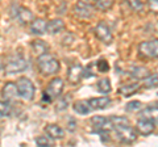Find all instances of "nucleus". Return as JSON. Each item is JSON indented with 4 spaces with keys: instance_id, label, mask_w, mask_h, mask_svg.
Returning <instances> with one entry per match:
<instances>
[{
    "instance_id": "412c9836",
    "label": "nucleus",
    "mask_w": 158,
    "mask_h": 147,
    "mask_svg": "<svg viewBox=\"0 0 158 147\" xmlns=\"http://www.w3.org/2000/svg\"><path fill=\"white\" fill-rule=\"evenodd\" d=\"M31 46H32V50L36 55H41V54H44V53H48V50H49V46L41 40L33 41Z\"/></svg>"
},
{
    "instance_id": "b1692460",
    "label": "nucleus",
    "mask_w": 158,
    "mask_h": 147,
    "mask_svg": "<svg viewBox=\"0 0 158 147\" xmlns=\"http://www.w3.org/2000/svg\"><path fill=\"white\" fill-rule=\"evenodd\" d=\"M129 8L135 12H142L144 11V3L141 0H125Z\"/></svg>"
},
{
    "instance_id": "6ab92c4d",
    "label": "nucleus",
    "mask_w": 158,
    "mask_h": 147,
    "mask_svg": "<svg viewBox=\"0 0 158 147\" xmlns=\"http://www.w3.org/2000/svg\"><path fill=\"white\" fill-rule=\"evenodd\" d=\"M140 88H141V85L138 84V83H129V84L121 85L120 89H118V93L123 96H131V95H135Z\"/></svg>"
},
{
    "instance_id": "cd10ccee",
    "label": "nucleus",
    "mask_w": 158,
    "mask_h": 147,
    "mask_svg": "<svg viewBox=\"0 0 158 147\" xmlns=\"http://www.w3.org/2000/svg\"><path fill=\"white\" fill-rule=\"evenodd\" d=\"M11 114V105L6 101H0V118Z\"/></svg>"
},
{
    "instance_id": "4be33fe9",
    "label": "nucleus",
    "mask_w": 158,
    "mask_h": 147,
    "mask_svg": "<svg viewBox=\"0 0 158 147\" xmlns=\"http://www.w3.org/2000/svg\"><path fill=\"white\" fill-rule=\"evenodd\" d=\"M98 91L99 92H102V93H110L111 89H112V84H111V79H108V77H103V79H100L98 81Z\"/></svg>"
},
{
    "instance_id": "393cba45",
    "label": "nucleus",
    "mask_w": 158,
    "mask_h": 147,
    "mask_svg": "<svg viewBox=\"0 0 158 147\" xmlns=\"http://www.w3.org/2000/svg\"><path fill=\"white\" fill-rule=\"evenodd\" d=\"M113 6V0H95V7L100 11H108Z\"/></svg>"
},
{
    "instance_id": "dca6fc26",
    "label": "nucleus",
    "mask_w": 158,
    "mask_h": 147,
    "mask_svg": "<svg viewBox=\"0 0 158 147\" xmlns=\"http://www.w3.org/2000/svg\"><path fill=\"white\" fill-rule=\"evenodd\" d=\"M31 32L36 36H42L46 33V21L44 18H33L31 21Z\"/></svg>"
},
{
    "instance_id": "f03ea898",
    "label": "nucleus",
    "mask_w": 158,
    "mask_h": 147,
    "mask_svg": "<svg viewBox=\"0 0 158 147\" xmlns=\"http://www.w3.org/2000/svg\"><path fill=\"white\" fill-rule=\"evenodd\" d=\"M37 67L42 75H54L59 71V62L56 57L49 53H44L37 58Z\"/></svg>"
},
{
    "instance_id": "bb28decb",
    "label": "nucleus",
    "mask_w": 158,
    "mask_h": 147,
    "mask_svg": "<svg viewBox=\"0 0 158 147\" xmlns=\"http://www.w3.org/2000/svg\"><path fill=\"white\" fill-rule=\"evenodd\" d=\"M144 80H145V83L142 85H144L145 88H156L157 83H158V75L157 74H154V75H149Z\"/></svg>"
},
{
    "instance_id": "7ed1b4c3",
    "label": "nucleus",
    "mask_w": 158,
    "mask_h": 147,
    "mask_svg": "<svg viewBox=\"0 0 158 147\" xmlns=\"http://www.w3.org/2000/svg\"><path fill=\"white\" fill-rule=\"evenodd\" d=\"M16 87H17V93L20 97H23L24 100L27 101H31L34 99V93H36V88H34V84L32 83L31 79L23 76L20 77L16 83Z\"/></svg>"
},
{
    "instance_id": "aec40b11",
    "label": "nucleus",
    "mask_w": 158,
    "mask_h": 147,
    "mask_svg": "<svg viewBox=\"0 0 158 147\" xmlns=\"http://www.w3.org/2000/svg\"><path fill=\"white\" fill-rule=\"evenodd\" d=\"M73 109L75 113L78 114H82V116H86L91 112L90 106L87 104V100H79V101H75L73 104Z\"/></svg>"
},
{
    "instance_id": "7c9ffc66",
    "label": "nucleus",
    "mask_w": 158,
    "mask_h": 147,
    "mask_svg": "<svg viewBox=\"0 0 158 147\" xmlns=\"http://www.w3.org/2000/svg\"><path fill=\"white\" fill-rule=\"evenodd\" d=\"M69 100H70V96H65L62 100L58 101L56 109H57V110H63V109H66V108H67V101H69Z\"/></svg>"
},
{
    "instance_id": "f8f14e48",
    "label": "nucleus",
    "mask_w": 158,
    "mask_h": 147,
    "mask_svg": "<svg viewBox=\"0 0 158 147\" xmlns=\"http://www.w3.org/2000/svg\"><path fill=\"white\" fill-rule=\"evenodd\" d=\"M87 104L90 106L91 110H102V109H106L112 104V100L107 96H103V97H92V99L87 100Z\"/></svg>"
},
{
    "instance_id": "2f4dec72",
    "label": "nucleus",
    "mask_w": 158,
    "mask_h": 147,
    "mask_svg": "<svg viewBox=\"0 0 158 147\" xmlns=\"http://www.w3.org/2000/svg\"><path fill=\"white\" fill-rule=\"evenodd\" d=\"M148 3H149V8L152 12L157 13V9H158V0H148Z\"/></svg>"
},
{
    "instance_id": "473e14b6",
    "label": "nucleus",
    "mask_w": 158,
    "mask_h": 147,
    "mask_svg": "<svg viewBox=\"0 0 158 147\" xmlns=\"http://www.w3.org/2000/svg\"><path fill=\"white\" fill-rule=\"evenodd\" d=\"M3 67H4V65H3V61H2V58H0V71L3 70Z\"/></svg>"
},
{
    "instance_id": "f257e3e1",
    "label": "nucleus",
    "mask_w": 158,
    "mask_h": 147,
    "mask_svg": "<svg viewBox=\"0 0 158 147\" xmlns=\"http://www.w3.org/2000/svg\"><path fill=\"white\" fill-rule=\"evenodd\" d=\"M111 121H112L113 130L116 131L118 139H120L123 143L131 145V143H133V142H136L138 133L136 131L135 127L131 126V122L127 117L113 116V117H111Z\"/></svg>"
},
{
    "instance_id": "6e6552de",
    "label": "nucleus",
    "mask_w": 158,
    "mask_h": 147,
    "mask_svg": "<svg viewBox=\"0 0 158 147\" xmlns=\"http://www.w3.org/2000/svg\"><path fill=\"white\" fill-rule=\"evenodd\" d=\"M138 51L142 57L150 58V59H156L158 55V42L157 40L152 41H145L138 45Z\"/></svg>"
},
{
    "instance_id": "a878e982",
    "label": "nucleus",
    "mask_w": 158,
    "mask_h": 147,
    "mask_svg": "<svg viewBox=\"0 0 158 147\" xmlns=\"http://www.w3.org/2000/svg\"><path fill=\"white\" fill-rule=\"evenodd\" d=\"M34 142H36V145L40 146V147H50L53 146L50 138H49L48 135H41V137H37L36 139H34Z\"/></svg>"
},
{
    "instance_id": "5701e85b",
    "label": "nucleus",
    "mask_w": 158,
    "mask_h": 147,
    "mask_svg": "<svg viewBox=\"0 0 158 147\" xmlns=\"http://www.w3.org/2000/svg\"><path fill=\"white\" fill-rule=\"evenodd\" d=\"M140 117H148V118H157V105H150L142 109Z\"/></svg>"
},
{
    "instance_id": "f3484780",
    "label": "nucleus",
    "mask_w": 158,
    "mask_h": 147,
    "mask_svg": "<svg viewBox=\"0 0 158 147\" xmlns=\"http://www.w3.org/2000/svg\"><path fill=\"white\" fill-rule=\"evenodd\" d=\"M19 93H17L16 83L9 81V83H7V84L3 87V89H2V96H3V99H6V100H12Z\"/></svg>"
},
{
    "instance_id": "39448f33",
    "label": "nucleus",
    "mask_w": 158,
    "mask_h": 147,
    "mask_svg": "<svg viewBox=\"0 0 158 147\" xmlns=\"http://www.w3.org/2000/svg\"><path fill=\"white\" fill-rule=\"evenodd\" d=\"M27 67H28V62L23 55H13L7 61L3 70L6 71V74H16L25 71Z\"/></svg>"
},
{
    "instance_id": "c756f323",
    "label": "nucleus",
    "mask_w": 158,
    "mask_h": 147,
    "mask_svg": "<svg viewBox=\"0 0 158 147\" xmlns=\"http://www.w3.org/2000/svg\"><path fill=\"white\" fill-rule=\"evenodd\" d=\"M96 66H98L100 72H107L108 70H110V65H108V62L106 59H99L96 62Z\"/></svg>"
},
{
    "instance_id": "2eb2a0df",
    "label": "nucleus",
    "mask_w": 158,
    "mask_h": 147,
    "mask_svg": "<svg viewBox=\"0 0 158 147\" xmlns=\"http://www.w3.org/2000/svg\"><path fill=\"white\" fill-rule=\"evenodd\" d=\"M63 29H65V22L61 18H54V20H50L46 22V33L53 34V36L61 33Z\"/></svg>"
},
{
    "instance_id": "a211bd4d",
    "label": "nucleus",
    "mask_w": 158,
    "mask_h": 147,
    "mask_svg": "<svg viewBox=\"0 0 158 147\" xmlns=\"http://www.w3.org/2000/svg\"><path fill=\"white\" fill-rule=\"evenodd\" d=\"M129 75L135 79H138V80H144L146 79L148 76L150 75V71L148 70L146 67H142V66H135L132 67L129 70Z\"/></svg>"
},
{
    "instance_id": "423d86ee",
    "label": "nucleus",
    "mask_w": 158,
    "mask_h": 147,
    "mask_svg": "<svg viewBox=\"0 0 158 147\" xmlns=\"http://www.w3.org/2000/svg\"><path fill=\"white\" fill-rule=\"evenodd\" d=\"M157 118H148V117H140L136 122V131L141 135H150L156 130Z\"/></svg>"
},
{
    "instance_id": "4468645a",
    "label": "nucleus",
    "mask_w": 158,
    "mask_h": 147,
    "mask_svg": "<svg viewBox=\"0 0 158 147\" xmlns=\"http://www.w3.org/2000/svg\"><path fill=\"white\" fill-rule=\"evenodd\" d=\"M45 133L50 139H62L65 137V131L59 125L56 124H50L45 127Z\"/></svg>"
},
{
    "instance_id": "ddd939ff",
    "label": "nucleus",
    "mask_w": 158,
    "mask_h": 147,
    "mask_svg": "<svg viewBox=\"0 0 158 147\" xmlns=\"http://www.w3.org/2000/svg\"><path fill=\"white\" fill-rule=\"evenodd\" d=\"M83 71H85V68H83L81 65H73L67 70L69 83H71V84H78L83 77Z\"/></svg>"
},
{
    "instance_id": "9d476101",
    "label": "nucleus",
    "mask_w": 158,
    "mask_h": 147,
    "mask_svg": "<svg viewBox=\"0 0 158 147\" xmlns=\"http://www.w3.org/2000/svg\"><path fill=\"white\" fill-rule=\"evenodd\" d=\"M94 32H95V36L98 40H100L106 45H111L113 42V34L106 22H99L95 26V29H94Z\"/></svg>"
},
{
    "instance_id": "9b49d317",
    "label": "nucleus",
    "mask_w": 158,
    "mask_h": 147,
    "mask_svg": "<svg viewBox=\"0 0 158 147\" xmlns=\"http://www.w3.org/2000/svg\"><path fill=\"white\" fill-rule=\"evenodd\" d=\"M75 14L81 18H90L94 16V6L86 0H79L74 7Z\"/></svg>"
},
{
    "instance_id": "c85d7f7f",
    "label": "nucleus",
    "mask_w": 158,
    "mask_h": 147,
    "mask_svg": "<svg viewBox=\"0 0 158 147\" xmlns=\"http://www.w3.org/2000/svg\"><path fill=\"white\" fill-rule=\"evenodd\" d=\"M142 108V102L141 101H131V102H128L127 106H125V109L127 112H136L138 109H141Z\"/></svg>"
},
{
    "instance_id": "20e7f679",
    "label": "nucleus",
    "mask_w": 158,
    "mask_h": 147,
    "mask_svg": "<svg viewBox=\"0 0 158 147\" xmlns=\"http://www.w3.org/2000/svg\"><path fill=\"white\" fill-rule=\"evenodd\" d=\"M63 88H65V83L61 77H54V79L49 83L48 88L44 92V99L48 100V102H52L56 99H58L62 95Z\"/></svg>"
},
{
    "instance_id": "0eeeda50",
    "label": "nucleus",
    "mask_w": 158,
    "mask_h": 147,
    "mask_svg": "<svg viewBox=\"0 0 158 147\" xmlns=\"http://www.w3.org/2000/svg\"><path fill=\"white\" fill-rule=\"evenodd\" d=\"M11 14L15 20L20 24H29L33 20L32 11L28 9L27 7H23V6H12Z\"/></svg>"
},
{
    "instance_id": "1a4fd4ad",
    "label": "nucleus",
    "mask_w": 158,
    "mask_h": 147,
    "mask_svg": "<svg viewBox=\"0 0 158 147\" xmlns=\"http://www.w3.org/2000/svg\"><path fill=\"white\" fill-rule=\"evenodd\" d=\"M91 124H92V127L95 129V131H98L99 134H102V133H110L111 130H113L112 121H111V118H108V117L95 116V117H92Z\"/></svg>"
}]
</instances>
